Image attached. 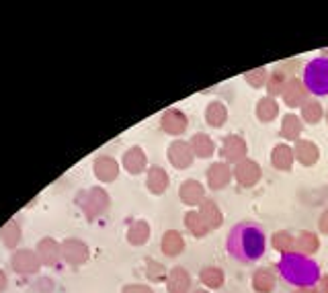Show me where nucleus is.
<instances>
[{"instance_id":"nucleus-1","label":"nucleus","mask_w":328,"mask_h":293,"mask_svg":"<svg viewBox=\"0 0 328 293\" xmlns=\"http://www.w3.org/2000/svg\"><path fill=\"white\" fill-rule=\"evenodd\" d=\"M228 252L238 263H254L267 250V236L254 222H240L228 234Z\"/></svg>"},{"instance_id":"nucleus-2","label":"nucleus","mask_w":328,"mask_h":293,"mask_svg":"<svg viewBox=\"0 0 328 293\" xmlns=\"http://www.w3.org/2000/svg\"><path fill=\"white\" fill-rule=\"evenodd\" d=\"M306 84L316 95L328 93V62L326 60H314L306 68Z\"/></svg>"},{"instance_id":"nucleus-3","label":"nucleus","mask_w":328,"mask_h":293,"mask_svg":"<svg viewBox=\"0 0 328 293\" xmlns=\"http://www.w3.org/2000/svg\"><path fill=\"white\" fill-rule=\"evenodd\" d=\"M191 277L183 267H174L168 277V291L170 293H189Z\"/></svg>"},{"instance_id":"nucleus-4","label":"nucleus","mask_w":328,"mask_h":293,"mask_svg":"<svg viewBox=\"0 0 328 293\" xmlns=\"http://www.w3.org/2000/svg\"><path fill=\"white\" fill-rule=\"evenodd\" d=\"M252 287H254L257 293L273 291V289H275V275H273V271L267 269V267L259 269V271L254 273V277H252Z\"/></svg>"},{"instance_id":"nucleus-5","label":"nucleus","mask_w":328,"mask_h":293,"mask_svg":"<svg viewBox=\"0 0 328 293\" xmlns=\"http://www.w3.org/2000/svg\"><path fill=\"white\" fill-rule=\"evenodd\" d=\"M199 279L203 285L215 289V287H222V283H224V271L217 267H205V269H201Z\"/></svg>"},{"instance_id":"nucleus-6","label":"nucleus","mask_w":328,"mask_h":293,"mask_svg":"<svg viewBox=\"0 0 328 293\" xmlns=\"http://www.w3.org/2000/svg\"><path fill=\"white\" fill-rule=\"evenodd\" d=\"M298 158H300V162L302 164H314L316 160H318V148L314 146L312 142H298Z\"/></svg>"},{"instance_id":"nucleus-7","label":"nucleus","mask_w":328,"mask_h":293,"mask_svg":"<svg viewBox=\"0 0 328 293\" xmlns=\"http://www.w3.org/2000/svg\"><path fill=\"white\" fill-rule=\"evenodd\" d=\"M207 121L211 123V125H222L224 121H226V107L222 105V103H211L209 107H207Z\"/></svg>"},{"instance_id":"nucleus-8","label":"nucleus","mask_w":328,"mask_h":293,"mask_svg":"<svg viewBox=\"0 0 328 293\" xmlns=\"http://www.w3.org/2000/svg\"><path fill=\"white\" fill-rule=\"evenodd\" d=\"M291 160H294V156H291V150L287 146H281L277 148L275 152H273V164L277 166V168H289L291 166Z\"/></svg>"},{"instance_id":"nucleus-9","label":"nucleus","mask_w":328,"mask_h":293,"mask_svg":"<svg viewBox=\"0 0 328 293\" xmlns=\"http://www.w3.org/2000/svg\"><path fill=\"white\" fill-rule=\"evenodd\" d=\"M304 117H306V121H310V123L320 121V119H322V107H320V103H316V101L308 103L306 109H304Z\"/></svg>"},{"instance_id":"nucleus-10","label":"nucleus","mask_w":328,"mask_h":293,"mask_svg":"<svg viewBox=\"0 0 328 293\" xmlns=\"http://www.w3.org/2000/svg\"><path fill=\"white\" fill-rule=\"evenodd\" d=\"M273 240H275V248H277V250H289L291 244H294L289 234H277Z\"/></svg>"},{"instance_id":"nucleus-11","label":"nucleus","mask_w":328,"mask_h":293,"mask_svg":"<svg viewBox=\"0 0 328 293\" xmlns=\"http://www.w3.org/2000/svg\"><path fill=\"white\" fill-rule=\"evenodd\" d=\"M320 230H322L324 234H328V209L324 211V215L320 217Z\"/></svg>"},{"instance_id":"nucleus-12","label":"nucleus","mask_w":328,"mask_h":293,"mask_svg":"<svg viewBox=\"0 0 328 293\" xmlns=\"http://www.w3.org/2000/svg\"><path fill=\"white\" fill-rule=\"evenodd\" d=\"M320 291L328 293V275H324V277H322V281H320Z\"/></svg>"},{"instance_id":"nucleus-13","label":"nucleus","mask_w":328,"mask_h":293,"mask_svg":"<svg viewBox=\"0 0 328 293\" xmlns=\"http://www.w3.org/2000/svg\"><path fill=\"white\" fill-rule=\"evenodd\" d=\"M294 293H318V289H298V291Z\"/></svg>"},{"instance_id":"nucleus-14","label":"nucleus","mask_w":328,"mask_h":293,"mask_svg":"<svg viewBox=\"0 0 328 293\" xmlns=\"http://www.w3.org/2000/svg\"><path fill=\"white\" fill-rule=\"evenodd\" d=\"M197 293H207V291H201V289H199V291H197Z\"/></svg>"},{"instance_id":"nucleus-15","label":"nucleus","mask_w":328,"mask_h":293,"mask_svg":"<svg viewBox=\"0 0 328 293\" xmlns=\"http://www.w3.org/2000/svg\"><path fill=\"white\" fill-rule=\"evenodd\" d=\"M326 119H328V113H326Z\"/></svg>"}]
</instances>
